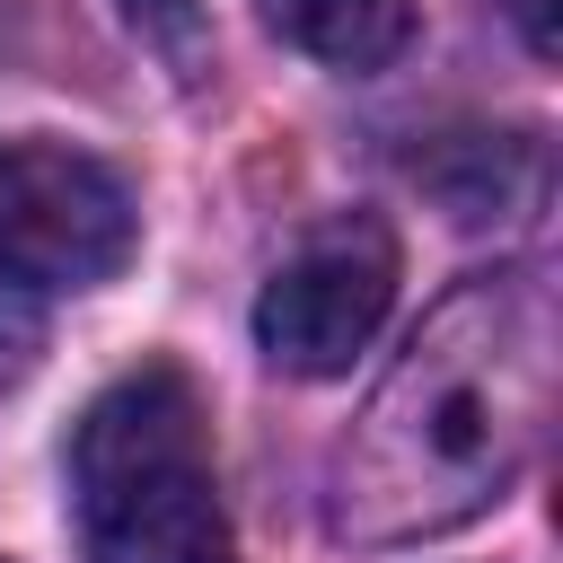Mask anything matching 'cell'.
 Returning <instances> with one entry per match:
<instances>
[{"label": "cell", "instance_id": "cell-8", "mask_svg": "<svg viewBox=\"0 0 563 563\" xmlns=\"http://www.w3.org/2000/svg\"><path fill=\"white\" fill-rule=\"evenodd\" d=\"M493 9H501V18L519 26V44H528L537 62H545V53L563 44V26H554V0H493Z\"/></svg>", "mask_w": 563, "mask_h": 563}, {"label": "cell", "instance_id": "cell-1", "mask_svg": "<svg viewBox=\"0 0 563 563\" xmlns=\"http://www.w3.org/2000/svg\"><path fill=\"white\" fill-rule=\"evenodd\" d=\"M563 308L537 264L466 273L422 308L325 466V528L343 545H422L484 519L554 422Z\"/></svg>", "mask_w": 563, "mask_h": 563}, {"label": "cell", "instance_id": "cell-2", "mask_svg": "<svg viewBox=\"0 0 563 563\" xmlns=\"http://www.w3.org/2000/svg\"><path fill=\"white\" fill-rule=\"evenodd\" d=\"M70 519L88 563H238L202 396L176 361H141L88 396L70 431Z\"/></svg>", "mask_w": 563, "mask_h": 563}, {"label": "cell", "instance_id": "cell-7", "mask_svg": "<svg viewBox=\"0 0 563 563\" xmlns=\"http://www.w3.org/2000/svg\"><path fill=\"white\" fill-rule=\"evenodd\" d=\"M114 9L132 18V35H150L167 53H194L202 44V0H114Z\"/></svg>", "mask_w": 563, "mask_h": 563}, {"label": "cell", "instance_id": "cell-6", "mask_svg": "<svg viewBox=\"0 0 563 563\" xmlns=\"http://www.w3.org/2000/svg\"><path fill=\"white\" fill-rule=\"evenodd\" d=\"M35 352H44V290L0 273V387H18L35 369Z\"/></svg>", "mask_w": 563, "mask_h": 563}, {"label": "cell", "instance_id": "cell-5", "mask_svg": "<svg viewBox=\"0 0 563 563\" xmlns=\"http://www.w3.org/2000/svg\"><path fill=\"white\" fill-rule=\"evenodd\" d=\"M264 26L325 70H387L413 44V0H264Z\"/></svg>", "mask_w": 563, "mask_h": 563}, {"label": "cell", "instance_id": "cell-4", "mask_svg": "<svg viewBox=\"0 0 563 563\" xmlns=\"http://www.w3.org/2000/svg\"><path fill=\"white\" fill-rule=\"evenodd\" d=\"M132 185L70 141H0V273L26 290H97L132 264Z\"/></svg>", "mask_w": 563, "mask_h": 563}, {"label": "cell", "instance_id": "cell-3", "mask_svg": "<svg viewBox=\"0 0 563 563\" xmlns=\"http://www.w3.org/2000/svg\"><path fill=\"white\" fill-rule=\"evenodd\" d=\"M396 273H405V255H396V229L378 211L317 220L273 264V282L255 290V352L282 378H343L369 352V334L387 325Z\"/></svg>", "mask_w": 563, "mask_h": 563}]
</instances>
